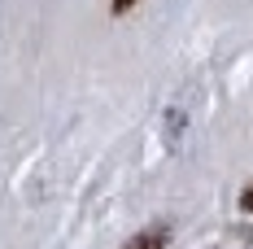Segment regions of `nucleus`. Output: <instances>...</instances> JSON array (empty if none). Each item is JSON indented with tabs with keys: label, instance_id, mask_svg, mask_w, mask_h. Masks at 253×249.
Returning a JSON list of instances; mask_svg holds the SVG:
<instances>
[{
	"label": "nucleus",
	"instance_id": "2",
	"mask_svg": "<svg viewBox=\"0 0 253 249\" xmlns=\"http://www.w3.org/2000/svg\"><path fill=\"white\" fill-rule=\"evenodd\" d=\"M131 4H135V0H114V13H126Z\"/></svg>",
	"mask_w": 253,
	"mask_h": 249
},
{
	"label": "nucleus",
	"instance_id": "1",
	"mask_svg": "<svg viewBox=\"0 0 253 249\" xmlns=\"http://www.w3.org/2000/svg\"><path fill=\"white\" fill-rule=\"evenodd\" d=\"M162 245H166V232H144L140 241H131L126 249H162Z\"/></svg>",
	"mask_w": 253,
	"mask_h": 249
},
{
	"label": "nucleus",
	"instance_id": "3",
	"mask_svg": "<svg viewBox=\"0 0 253 249\" xmlns=\"http://www.w3.org/2000/svg\"><path fill=\"white\" fill-rule=\"evenodd\" d=\"M240 205H245V210H253V188L245 193V197H240Z\"/></svg>",
	"mask_w": 253,
	"mask_h": 249
}]
</instances>
